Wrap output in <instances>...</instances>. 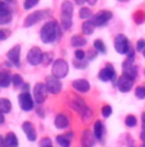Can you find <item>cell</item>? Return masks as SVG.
<instances>
[{"label":"cell","instance_id":"1","mask_svg":"<svg viewBox=\"0 0 145 147\" xmlns=\"http://www.w3.org/2000/svg\"><path fill=\"white\" fill-rule=\"evenodd\" d=\"M60 26L55 20H50V22L45 23L44 27L41 28V32H39V38L46 45L54 43L55 41L60 38Z\"/></svg>","mask_w":145,"mask_h":147},{"label":"cell","instance_id":"2","mask_svg":"<svg viewBox=\"0 0 145 147\" xmlns=\"http://www.w3.org/2000/svg\"><path fill=\"white\" fill-rule=\"evenodd\" d=\"M74 13V5L71 1L65 0L61 4V27L64 30H69L71 28V18Z\"/></svg>","mask_w":145,"mask_h":147},{"label":"cell","instance_id":"3","mask_svg":"<svg viewBox=\"0 0 145 147\" xmlns=\"http://www.w3.org/2000/svg\"><path fill=\"white\" fill-rule=\"evenodd\" d=\"M67 74H69V63L64 59L55 60L52 63V75L61 80V79L66 78Z\"/></svg>","mask_w":145,"mask_h":147},{"label":"cell","instance_id":"4","mask_svg":"<svg viewBox=\"0 0 145 147\" xmlns=\"http://www.w3.org/2000/svg\"><path fill=\"white\" fill-rule=\"evenodd\" d=\"M113 45H115L116 52H117V53H120V55H127L129 51H130V48H131L130 47V43H129L127 37H126L125 34L116 36Z\"/></svg>","mask_w":145,"mask_h":147},{"label":"cell","instance_id":"5","mask_svg":"<svg viewBox=\"0 0 145 147\" xmlns=\"http://www.w3.org/2000/svg\"><path fill=\"white\" fill-rule=\"evenodd\" d=\"M47 94H48V90H47V86L44 82H38V84L35 85L33 88V99L37 104H42L46 100L47 98Z\"/></svg>","mask_w":145,"mask_h":147},{"label":"cell","instance_id":"6","mask_svg":"<svg viewBox=\"0 0 145 147\" xmlns=\"http://www.w3.org/2000/svg\"><path fill=\"white\" fill-rule=\"evenodd\" d=\"M50 15L47 10H39V11H35V13H31L28 17L24 20V27H32L36 23L41 22V20L46 19V18Z\"/></svg>","mask_w":145,"mask_h":147},{"label":"cell","instance_id":"7","mask_svg":"<svg viewBox=\"0 0 145 147\" xmlns=\"http://www.w3.org/2000/svg\"><path fill=\"white\" fill-rule=\"evenodd\" d=\"M122 71L123 75L129 76L131 79H136L138 78V67L134 63V57H127L122 63Z\"/></svg>","mask_w":145,"mask_h":147},{"label":"cell","instance_id":"8","mask_svg":"<svg viewBox=\"0 0 145 147\" xmlns=\"http://www.w3.org/2000/svg\"><path fill=\"white\" fill-rule=\"evenodd\" d=\"M42 59H44V52L41 51L39 47H32L27 53V61L32 66H37L42 63Z\"/></svg>","mask_w":145,"mask_h":147},{"label":"cell","instance_id":"9","mask_svg":"<svg viewBox=\"0 0 145 147\" xmlns=\"http://www.w3.org/2000/svg\"><path fill=\"white\" fill-rule=\"evenodd\" d=\"M45 84H46V86H47L48 93L54 94V95L55 94H59L61 91V89H63V84H61L60 79L56 78V76H54V75L47 76Z\"/></svg>","mask_w":145,"mask_h":147},{"label":"cell","instance_id":"10","mask_svg":"<svg viewBox=\"0 0 145 147\" xmlns=\"http://www.w3.org/2000/svg\"><path fill=\"white\" fill-rule=\"evenodd\" d=\"M18 100H19V107L20 109L24 110V112H29V110L33 109V107H35V103H33V98L31 96L29 91H26V93H20L19 98H18Z\"/></svg>","mask_w":145,"mask_h":147},{"label":"cell","instance_id":"11","mask_svg":"<svg viewBox=\"0 0 145 147\" xmlns=\"http://www.w3.org/2000/svg\"><path fill=\"white\" fill-rule=\"evenodd\" d=\"M111 18H112V11L110 10H101L98 11L97 14L93 15V22L95 24V27H103L106 26L107 23L111 20Z\"/></svg>","mask_w":145,"mask_h":147},{"label":"cell","instance_id":"12","mask_svg":"<svg viewBox=\"0 0 145 147\" xmlns=\"http://www.w3.org/2000/svg\"><path fill=\"white\" fill-rule=\"evenodd\" d=\"M98 78L102 81H112L116 79V70L112 65H106L98 74Z\"/></svg>","mask_w":145,"mask_h":147},{"label":"cell","instance_id":"13","mask_svg":"<svg viewBox=\"0 0 145 147\" xmlns=\"http://www.w3.org/2000/svg\"><path fill=\"white\" fill-rule=\"evenodd\" d=\"M132 85H134V79L129 78L126 75L120 76V79L117 80V88L121 93H129L132 89Z\"/></svg>","mask_w":145,"mask_h":147},{"label":"cell","instance_id":"14","mask_svg":"<svg viewBox=\"0 0 145 147\" xmlns=\"http://www.w3.org/2000/svg\"><path fill=\"white\" fill-rule=\"evenodd\" d=\"M7 56H8V60L10 61L14 66L19 67L20 66V46L18 45V46L12 47L10 50L8 51Z\"/></svg>","mask_w":145,"mask_h":147},{"label":"cell","instance_id":"15","mask_svg":"<svg viewBox=\"0 0 145 147\" xmlns=\"http://www.w3.org/2000/svg\"><path fill=\"white\" fill-rule=\"evenodd\" d=\"M95 140L97 138L94 136V132H92L91 129H84L82 134V140H80L82 147H93Z\"/></svg>","mask_w":145,"mask_h":147},{"label":"cell","instance_id":"16","mask_svg":"<svg viewBox=\"0 0 145 147\" xmlns=\"http://www.w3.org/2000/svg\"><path fill=\"white\" fill-rule=\"evenodd\" d=\"M22 129L23 132L26 133V137L27 140L31 141V142H35L37 140V133H36V129L33 127V124L31 122H24L23 125H22Z\"/></svg>","mask_w":145,"mask_h":147},{"label":"cell","instance_id":"17","mask_svg":"<svg viewBox=\"0 0 145 147\" xmlns=\"http://www.w3.org/2000/svg\"><path fill=\"white\" fill-rule=\"evenodd\" d=\"M73 88L78 93H88L91 90V84L85 79H76L73 81Z\"/></svg>","mask_w":145,"mask_h":147},{"label":"cell","instance_id":"18","mask_svg":"<svg viewBox=\"0 0 145 147\" xmlns=\"http://www.w3.org/2000/svg\"><path fill=\"white\" fill-rule=\"evenodd\" d=\"M54 123H55V127L59 128V129H65V128L69 127L70 121L64 113H59L56 117H55Z\"/></svg>","mask_w":145,"mask_h":147},{"label":"cell","instance_id":"19","mask_svg":"<svg viewBox=\"0 0 145 147\" xmlns=\"http://www.w3.org/2000/svg\"><path fill=\"white\" fill-rule=\"evenodd\" d=\"M69 105L71 107V108L74 110H76L78 113H80L83 109L85 108V103H84V100L82 99V98H79L78 95H73L71 98H70V102H69Z\"/></svg>","mask_w":145,"mask_h":147},{"label":"cell","instance_id":"20","mask_svg":"<svg viewBox=\"0 0 145 147\" xmlns=\"http://www.w3.org/2000/svg\"><path fill=\"white\" fill-rule=\"evenodd\" d=\"M71 137L73 133H66V134H60L56 137V142L59 143L60 147H70L71 145Z\"/></svg>","mask_w":145,"mask_h":147},{"label":"cell","instance_id":"21","mask_svg":"<svg viewBox=\"0 0 145 147\" xmlns=\"http://www.w3.org/2000/svg\"><path fill=\"white\" fill-rule=\"evenodd\" d=\"M94 136L98 141H102L103 140V136H104V124L102 123L101 121H97L94 123Z\"/></svg>","mask_w":145,"mask_h":147},{"label":"cell","instance_id":"22","mask_svg":"<svg viewBox=\"0 0 145 147\" xmlns=\"http://www.w3.org/2000/svg\"><path fill=\"white\" fill-rule=\"evenodd\" d=\"M94 29H95V24L93 20H85L84 23H83V27H82V30L83 33H84L85 36H91L94 33Z\"/></svg>","mask_w":145,"mask_h":147},{"label":"cell","instance_id":"23","mask_svg":"<svg viewBox=\"0 0 145 147\" xmlns=\"http://www.w3.org/2000/svg\"><path fill=\"white\" fill-rule=\"evenodd\" d=\"M12 78L13 76H10V74L7 71L0 72V88H8L12 84Z\"/></svg>","mask_w":145,"mask_h":147},{"label":"cell","instance_id":"24","mask_svg":"<svg viewBox=\"0 0 145 147\" xmlns=\"http://www.w3.org/2000/svg\"><path fill=\"white\" fill-rule=\"evenodd\" d=\"M70 42H71V46H73V47H76V48L83 47V46L87 45V39H85V37L79 36V34L73 36V37H71V41H70Z\"/></svg>","mask_w":145,"mask_h":147},{"label":"cell","instance_id":"25","mask_svg":"<svg viewBox=\"0 0 145 147\" xmlns=\"http://www.w3.org/2000/svg\"><path fill=\"white\" fill-rule=\"evenodd\" d=\"M0 110L7 114L12 110V102L7 98H0Z\"/></svg>","mask_w":145,"mask_h":147},{"label":"cell","instance_id":"26","mask_svg":"<svg viewBox=\"0 0 145 147\" xmlns=\"http://www.w3.org/2000/svg\"><path fill=\"white\" fill-rule=\"evenodd\" d=\"M79 114H80V118H82L84 122H89L92 118H93V110L91 108H88V107H85Z\"/></svg>","mask_w":145,"mask_h":147},{"label":"cell","instance_id":"27","mask_svg":"<svg viewBox=\"0 0 145 147\" xmlns=\"http://www.w3.org/2000/svg\"><path fill=\"white\" fill-rule=\"evenodd\" d=\"M5 140H7V143H8V147H18V138L17 136L13 133V132H9L7 134V137H5Z\"/></svg>","mask_w":145,"mask_h":147},{"label":"cell","instance_id":"28","mask_svg":"<svg viewBox=\"0 0 145 147\" xmlns=\"http://www.w3.org/2000/svg\"><path fill=\"white\" fill-rule=\"evenodd\" d=\"M13 19V15L12 13H0V26H5V24H9Z\"/></svg>","mask_w":145,"mask_h":147},{"label":"cell","instance_id":"29","mask_svg":"<svg viewBox=\"0 0 145 147\" xmlns=\"http://www.w3.org/2000/svg\"><path fill=\"white\" fill-rule=\"evenodd\" d=\"M94 50L98 52V53H106L107 52V48L106 46H104L103 41H101V39H95L94 41Z\"/></svg>","mask_w":145,"mask_h":147},{"label":"cell","instance_id":"30","mask_svg":"<svg viewBox=\"0 0 145 147\" xmlns=\"http://www.w3.org/2000/svg\"><path fill=\"white\" fill-rule=\"evenodd\" d=\"M79 17L82 19H91L92 18V10L89 8H82L79 10Z\"/></svg>","mask_w":145,"mask_h":147},{"label":"cell","instance_id":"31","mask_svg":"<svg viewBox=\"0 0 145 147\" xmlns=\"http://www.w3.org/2000/svg\"><path fill=\"white\" fill-rule=\"evenodd\" d=\"M125 124L127 125V127H130V128H132V127H135V125L138 124V119H136V117L135 115H127V117L125 118Z\"/></svg>","mask_w":145,"mask_h":147},{"label":"cell","instance_id":"32","mask_svg":"<svg viewBox=\"0 0 145 147\" xmlns=\"http://www.w3.org/2000/svg\"><path fill=\"white\" fill-rule=\"evenodd\" d=\"M12 84L14 85V86H23V84H24V81H23V78L20 75H13V78H12Z\"/></svg>","mask_w":145,"mask_h":147},{"label":"cell","instance_id":"33","mask_svg":"<svg viewBox=\"0 0 145 147\" xmlns=\"http://www.w3.org/2000/svg\"><path fill=\"white\" fill-rule=\"evenodd\" d=\"M39 0H24V4H23V8L26 10H29V9L35 8L37 4H38Z\"/></svg>","mask_w":145,"mask_h":147},{"label":"cell","instance_id":"34","mask_svg":"<svg viewBox=\"0 0 145 147\" xmlns=\"http://www.w3.org/2000/svg\"><path fill=\"white\" fill-rule=\"evenodd\" d=\"M135 95L138 99H145V86H138L135 89Z\"/></svg>","mask_w":145,"mask_h":147},{"label":"cell","instance_id":"35","mask_svg":"<svg viewBox=\"0 0 145 147\" xmlns=\"http://www.w3.org/2000/svg\"><path fill=\"white\" fill-rule=\"evenodd\" d=\"M111 114H112V108L110 105L102 107V115H103V118H108Z\"/></svg>","mask_w":145,"mask_h":147},{"label":"cell","instance_id":"36","mask_svg":"<svg viewBox=\"0 0 145 147\" xmlns=\"http://www.w3.org/2000/svg\"><path fill=\"white\" fill-rule=\"evenodd\" d=\"M74 66L76 67V69H85V67L88 66V62L84 60H76L74 61Z\"/></svg>","mask_w":145,"mask_h":147},{"label":"cell","instance_id":"37","mask_svg":"<svg viewBox=\"0 0 145 147\" xmlns=\"http://www.w3.org/2000/svg\"><path fill=\"white\" fill-rule=\"evenodd\" d=\"M39 147H52V142L48 137H44L39 141Z\"/></svg>","mask_w":145,"mask_h":147},{"label":"cell","instance_id":"38","mask_svg":"<svg viewBox=\"0 0 145 147\" xmlns=\"http://www.w3.org/2000/svg\"><path fill=\"white\" fill-rule=\"evenodd\" d=\"M51 61H52V53L51 52H45L44 59H42V63H44V65H48Z\"/></svg>","mask_w":145,"mask_h":147},{"label":"cell","instance_id":"39","mask_svg":"<svg viewBox=\"0 0 145 147\" xmlns=\"http://www.w3.org/2000/svg\"><path fill=\"white\" fill-rule=\"evenodd\" d=\"M8 37H10V30H8V29H0V41H5Z\"/></svg>","mask_w":145,"mask_h":147},{"label":"cell","instance_id":"40","mask_svg":"<svg viewBox=\"0 0 145 147\" xmlns=\"http://www.w3.org/2000/svg\"><path fill=\"white\" fill-rule=\"evenodd\" d=\"M9 7L8 4L5 1H3V0H0V13H9Z\"/></svg>","mask_w":145,"mask_h":147},{"label":"cell","instance_id":"41","mask_svg":"<svg viewBox=\"0 0 145 147\" xmlns=\"http://www.w3.org/2000/svg\"><path fill=\"white\" fill-rule=\"evenodd\" d=\"M75 59L76 60H84L85 59V52L84 51H82V50H76L75 52Z\"/></svg>","mask_w":145,"mask_h":147},{"label":"cell","instance_id":"42","mask_svg":"<svg viewBox=\"0 0 145 147\" xmlns=\"http://www.w3.org/2000/svg\"><path fill=\"white\" fill-rule=\"evenodd\" d=\"M136 50L140 52H143L145 50V39H139L136 43Z\"/></svg>","mask_w":145,"mask_h":147},{"label":"cell","instance_id":"43","mask_svg":"<svg viewBox=\"0 0 145 147\" xmlns=\"http://www.w3.org/2000/svg\"><path fill=\"white\" fill-rule=\"evenodd\" d=\"M135 22L140 24L141 22L144 20V14H143V11H136V14H135Z\"/></svg>","mask_w":145,"mask_h":147},{"label":"cell","instance_id":"44","mask_svg":"<svg viewBox=\"0 0 145 147\" xmlns=\"http://www.w3.org/2000/svg\"><path fill=\"white\" fill-rule=\"evenodd\" d=\"M97 55H98V52L97 51H89L88 52V61H91V60H94L95 57H97Z\"/></svg>","mask_w":145,"mask_h":147},{"label":"cell","instance_id":"45","mask_svg":"<svg viewBox=\"0 0 145 147\" xmlns=\"http://www.w3.org/2000/svg\"><path fill=\"white\" fill-rule=\"evenodd\" d=\"M0 147H8L7 140H5L3 136H0Z\"/></svg>","mask_w":145,"mask_h":147},{"label":"cell","instance_id":"46","mask_svg":"<svg viewBox=\"0 0 145 147\" xmlns=\"http://www.w3.org/2000/svg\"><path fill=\"white\" fill-rule=\"evenodd\" d=\"M22 91H23V93H26V91H29V85L24 82L23 86H22Z\"/></svg>","mask_w":145,"mask_h":147},{"label":"cell","instance_id":"47","mask_svg":"<svg viewBox=\"0 0 145 147\" xmlns=\"http://www.w3.org/2000/svg\"><path fill=\"white\" fill-rule=\"evenodd\" d=\"M141 124H143V131H145V113L141 114Z\"/></svg>","mask_w":145,"mask_h":147},{"label":"cell","instance_id":"48","mask_svg":"<svg viewBox=\"0 0 145 147\" xmlns=\"http://www.w3.org/2000/svg\"><path fill=\"white\" fill-rule=\"evenodd\" d=\"M5 122V117H4V113L0 110V124H3Z\"/></svg>","mask_w":145,"mask_h":147},{"label":"cell","instance_id":"49","mask_svg":"<svg viewBox=\"0 0 145 147\" xmlns=\"http://www.w3.org/2000/svg\"><path fill=\"white\" fill-rule=\"evenodd\" d=\"M75 3L78 5H83V4H85V3H87V0H75Z\"/></svg>","mask_w":145,"mask_h":147},{"label":"cell","instance_id":"50","mask_svg":"<svg viewBox=\"0 0 145 147\" xmlns=\"http://www.w3.org/2000/svg\"><path fill=\"white\" fill-rule=\"evenodd\" d=\"M140 138H141V141H143V142H145V131H143V132H141Z\"/></svg>","mask_w":145,"mask_h":147},{"label":"cell","instance_id":"51","mask_svg":"<svg viewBox=\"0 0 145 147\" xmlns=\"http://www.w3.org/2000/svg\"><path fill=\"white\" fill-rule=\"evenodd\" d=\"M87 3L88 4H91V5H94L95 3H97V0H87Z\"/></svg>","mask_w":145,"mask_h":147},{"label":"cell","instance_id":"52","mask_svg":"<svg viewBox=\"0 0 145 147\" xmlns=\"http://www.w3.org/2000/svg\"><path fill=\"white\" fill-rule=\"evenodd\" d=\"M117 1H120V3H126V1H129V0H117Z\"/></svg>","mask_w":145,"mask_h":147},{"label":"cell","instance_id":"53","mask_svg":"<svg viewBox=\"0 0 145 147\" xmlns=\"http://www.w3.org/2000/svg\"><path fill=\"white\" fill-rule=\"evenodd\" d=\"M140 147H145V142H143V145H141Z\"/></svg>","mask_w":145,"mask_h":147},{"label":"cell","instance_id":"54","mask_svg":"<svg viewBox=\"0 0 145 147\" xmlns=\"http://www.w3.org/2000/svg\"><path fill=\"white\" fill-rule=\"evenodd\" d=\"M143 56H144V57H145V50H144V51H143Z\"/></svg>","mask_w":145,"mask_h":147},{"label":"cell","instance_id":"55","mask_svg":"<svg viewBox=\"0 0 145 147\" xmlns=\"http://www.w3.org/2000/svg\"><path fill=\"white\" fill-rule=\"evenodd\" d=\"M5 1H14V0H5Z\"/></svg>","mask_w":145,"mask_h":147},{"label":"cell","instance_id":"56","mask_svg":"<svg viewBox=\"0 0 145 147\" xmlns=\"http://www.w3.org/2000/svg\"><path fill=\"white\" fill-rule=\"evenodd\" d=\"M131 147H132V146H131Z\"/></svg>","mask_w":145,"mask_h":147}]
</instances>
